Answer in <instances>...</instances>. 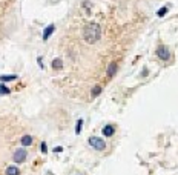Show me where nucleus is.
Segmentation results:
<instances>
[{"instance_id":"nucleus-3","label":"nucleus","mask_w":178,"mask_h":175,"mask_svg":"<svg viewBox=\"0 0 178 175\" xmlns=\"http://www.w3.org/2000/svg\"><path fill=\"white\" fill-rule=\"evenodd\" d=\"M26 158H28V151L25 149V147H19V149H16L14 154H12V161H14L16 164L25 163Z\"/></svg>"},{"instance_id":"nucleus-12","label":"nucleus","mask_w":178,"mask_h":175,"mask_svg":"<svg viewBox=\"0 0 178 175\" xmlns=\"http://www.w3.org/2000/svg\"><path fill=\"white\" fill-rule=\"evenodd\" d=\"M100 92H101V86H100V85H97V86H94V88H92L91 95H92V97H97V95H100Z\"/></svg>"},{"instance_id":"nucleus-13","label":"nucleus","mask_w":178,"mask_h":175,"mask_svg":"<svg viewBox=\"0 0 178 175\" xmlns=\"http://www.w3.org/2000/svg\"><path fill=\"white\" fill-rule=\"evenodd\" d=\"M82 128H83V118H79L77 120V125H75V134H80L82 132Z\"/></svg>"},{"instance_id":"nucleus-1","label":"nucleus","mask_w":178,"mask_h":175,"mask_svg":"<svg viewBox=\"0 0 178 175\" xmlns=\"http://www.w3.org/2000/svg\"><path fill=\"white\" fill-rule=\"evenodd\" d=\"M83 38H85V42L88 43H97L98 40L101 38V28H100V25L97 23H89L85 26V29H83Z\"/></svg>"},{"instance_id":"nucleus-10","label":"nucleus","mask_w":178,"mask_h":175,"mask_svg":"<svg viewBox=\"0 0 178 175\" xmlns=\"http://www.w3.org/2000/svg\"><path fill=\"white\" fill-rule=\"evenodd\" d=\"M17 78V75H0V82L5 83V82H14Z\"/></svg>"},{"instance_id":"nucleus-7","label":"nucleus","mask_w":178,"mask_h":175,"mask_svg":"<svg viewBox=\"0 0 178 175\" xmlns=\"http://www.w3.org/2000/svg\"><path fill=\"white\" fill-rule=\"evenodd\" d=\"M117 69H118V65H117L115 62H112V63H111V65L108 66V72H106V75H108L109 78H112L114 75H115Z\"/></svg>"},{"instance_id":"nucleus-9","label":"nucleus","mask_w":178,"mask_h":175,"mask_svg":"<svg viewBox=\"0 0 178 175\" xmlns=\"http://www.w3.org/2000/svg\"><path fill=\"white\" fill-rule=\"evenodd\" d=\"M54 29H55V26H54V25L46 26V29H45V32H43V40H45V42H46V40L51 37V34L54 32Z\"/></svg>"},{"instance_id":"nucleus-16","label":"nucleus","mask_w":178,"mask_h":175,"mask_svg":"<svg viewBox=\"0 0 178 175\" xmlns=\"http://www.w3.org/2000/svg\"><path fill=\"white\" fill-rule=\"evenodd\" d=\"M40 149H42V152H43V154H46V152H48V146H46V143H45V141L40 144Z\"/></svg>"},{"instance_id":"nucleus-6","label":"nucleus","mask_w":178,"mask_h":175,"mask_svg":"<svg viewBox=\"0 0 178 175\" xmlns=\"http://www.w3.org/2000/svg\"><path fill=\"white\" fill-rule=\"evenodd\" d=\"M101 132H103V135H105V137H112L114 134H115V128H114L112 125H106V126H103Z\"/></svg>"},{"instance_id":"nucleus-17","label":"nucleus","mask_w":178,"mask_h":175,"mask_svg":"<svg viewBox=\"0 0 178 175\" xmlns=\"http://www.w3.org/2000/svg\"><path fill=\"white\" fill-rule=\"evenodd\" d=\"M61 151H63V147H60V146H58V147H55V149H54V152H61Z\"/></svg>"},{"instance_id":"nucleus-18","label":"nucleus","mask_w":178,"mask_h":175,"mask_svg":"<svg viewBox=\"0 0 178 175\" xmlns=\"http://www.w3.org/2000/svg\"><path fill=\"white\" fill-rule=\"evenodd\" d=\"M75 175H82V173H75Z\"/></svg>"},{"instance_id":"nucleus-11","label":"nucleus","mask_w":178,"mask_h":175,"mask_svg":"<svg viewBox=\"0 0 178 175\" xmlns=\"http://www.w3.org/2000/svg\"><path fill=\"white\" fill-rule=\"evenodd\" d=\"M52 68L57 69V71L63 68V62H61V59H54V60H52Z\"/></svg>"},{"instance_id":"nucleus-5","label":"nucleus","mask_w":178,"mask_h":175,"mask_svg":"<svg viewBox=\"0 0 178 175\" xmlns=\"http://www.w3.org/2000/svg\"><path fill=\"white\" fill-rule=\"evenodd\" d=\"M32 141H34V138H32V135H29V134H25V135L20 138V144H22L23 147L31 146V144H32Z\"/></svg>"},{"instance_id":"nucleus-2","label":"nucleus","mask_w":178,"mask_h":175,"mask_svg":"<svg viewBox=\"0 0 178 175\" xmlns=\"http://www.w3.org/2000/svg\"><path fill=\"white\" fill-rule=\"evenodd\" d=\"M88 143H89V146H91L92 149H95V151H98V152H101V151H105V149H106V141H105L103 138L97 137V135L89 137Z\"/></svg>"},{"instance_id":"nucleus-4","label":"nucleus","mask_w":178,"mask_h":175,"mask_svg":"<svg viewBox=\"0 0 178 175\" xmlns=\"http://www.w3.org/2000/svg\"><path fill=\"white\" fill-rule=\"evenodd\" d=\"M157 56H158V59H161V60H169L171 59V51L164 46V45H160L158 48H157Z\"/></svg>"},{"instance_id":"nucleus-15","label":"nucleus","mask_w":178,"mask_h":175,"mask_svg":"<svg viewBox=\"0 0 178 175\" xmlns=\"http://www.w3.org/2000/svg\"><path fill=\"white\" fill-rule=\"evenodd\" d=\"M9 92H11V89H9V88H6L5 85L0 86V94H3V95H8Z\"/></svg>"},{"instance_id":"nucleus-14","label":"nucleus","mask_w":178,"mask_h":175,"mask_svg":"<svg viewBox=\"0 0 178 175\" xmlns=\"http://www.w3.org/2000/svg\"><path fill=\"white\" fill-rule=\"evenodd\" d=\"M168 11H169V6H163V8L158 9L157 16H158V17H163V16H166V14H168Z\"/></svg>"},{"instance_id":"nucleus-8","label":"nucleus","mask_w":178,"mask_h":175,"mask_svg":"<svg viewBox=\"0 0 178 175\" xmlns=\"http://www.w3.org/2000/svg\"><path fill=\"white\" fill-rule=\"evenodd\" d=\"M5 175H20V169L17 166H8L5 170Z\"/></svg>"}]
</instances>
